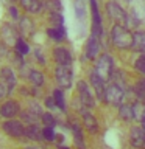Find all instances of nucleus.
I'll return each mask as SVG.
<instances>
[{
  "instance_id": "nucleus-30",
  "label": "nucleus",
  "mask_w": 145,
  "mask_h": 149,
  "mask_svg": "<svg viewBox=\"0 0 145 149\" xmlns=\"http://www.w3.org/2000/svg\"><path fill=\"white\" fill-rule=\"evenodd\" d=\"M134 67L137 72L140 73H144L145 74V56H140V58H137V61H136V64H134Z\"/></svg>"
},
{
  "instance_id": "nucleus-1",
  "label": "nucleus",
  "mask_w": 145,
  "mask_h": 149,
  "mask_svg": "<svg viewBox=\"0 0 145 149\" xmlns=\"http://www.w3.org/2000/svg\"><path fill=\"white\" fill-rule=\"evenodd\" d=\"M111 40L117 48H130L133 47V40H134V34L131 33L128 28L122 26L120 23L112 26L111 30Z\"/></svg>"
},
{
  "instance_id": "nucleus-2",
  "label": "nucleus",
  "mask_w": 145,
  "mask_h": 149,
  "mask_svg": "<svg viewBox=\"0 0 145 149\" xmlns=\"http://www.w3.org/2000/svg\"><path fill=\"white\" fill-rule=\"evenodd\" d=\"M112 68H114V61L109 54H101L97 61L95 73L100 76L103 81H108L112 76Z\"/></svg>"
},
{
  "instance_id": "nucleus-25",
  "label": "nucleus",
  "mask_w": 145,
  "mask_h": 149,
  "mask_svg": "<svg viewBox=\"0 0 145 149\" xmlns=\"http://www.w3.org/2000/svg\"><path fill=\"white\" fill-rule=\"evenodd\" d=\"M20 115H22V120L27 121L28 124H37V121L41 118V116H37L36 113H33L31 110H23V112H20Z\"/></svg>"
},
{
  "instance_id": "nucleus-5",
  "label": "nucleus",
  "mask_w": 145,
  "mask_h": 149,
  "mask_svg": "<svg viewBox=\"0 0 145 149\" xmlns=\"http://www.w3.org/2000/svg\"><path fill=\"white\" fill-rule=\"evenodd\" d=\"M0 82L5 86L6 88V93L8 96L13 93V90L16 88V84H17V78H16V73L11 67H3L0 70Z\"/></svg>"
},
{
  "instance_id": "nucleus-23",
  "label": "nucleus",
  "mask_w": 145,
  "mask_h": 149,
  "mask_svg": "<svg viewBox=\"0 0 145 149\" xmlns=\"http://www.w3.org/2000/svg\"><path fill=\"white\" fill-rule=\"evenodd\" d=\"M119 115H120V118H122V120H125V121H128V120H131V118H134L133 106H130V104H123V106H120V109H119Z\"/></svg>"
},
{
  "instance_id": "nucleus-35",
  "label": "nucleus",
  "mask_w": 145,
  "mask_h": 149,
  "mask_svg": "<svg viewBox=\"0 0 145 149\" xmlns=\"http://www.w3.org/2000/svg\"><path fill=\"white\" fill-rule=\"evenodd\" d=\"M5 96H8V93H6V88H5V86L2 82H0V100H3Z\"/></svg>"
},
{
  "instance_id": "nucleus-19",
  "label": "nucleus",
  "mask_w": 145,
  "mask_h": 149,
  "mask_svg": "<svg viewBox=\"0 0 145 149\" xmlns=\"http://www.w3.org/2000/svg\"><path fill=\"white\" fill-rule=\"evenodd\" d=\"M83 113V121H84V127H86L89 132H97L98 130V124H97V120L94 118V116L91 115V113H87L86 110L84 112H81Z\"/></svg>"
},
{
  "instance_id": "nucleus-32",
  "label": "nucleus",
  "mask_w": 145,
  "mask_h": 149,
  "mask_svg": "<svg viewBox=\"0 0 145 149\" xmlns=\"http://www.w3.org/2000/svg\"><path fill=\"white\" fill-rule=\"evenodd\" d=\"M45 106L49 107L50 110H55L56 107H58V106H56V101H55V98H53V96H49V98H45Z\"/></svg>"
},
{
  "instance_id": "nucleus-37",
  "label": "nucleus",
  "mask_w": 145,
  "mask_h": 149,
  "mask_svg": "<svg viewBox=\"0 0 145 149\" xmlns=\"http://www.w3.org/2000/svg\"><path fill=\"white\" fill-rule=\"evenodd\" d=\"M59 149H69V148H65V146H61Z\"/></svg>"
},
{
  "instance_id": "nucleus-7",
  "label": "nucleus",
  "mask_w": 145,
  "mask_h": 149,
  "mask_svg": "<svg viewBox=\"0 0 145 149\" xmlns=\"http://www.w3.org/2000/svg\"><path fill=\"white\" fill-rule=\"evenodd\" d=\"M106 11L109 13V16L117 22H125V23H130V16L125 13V9L120 6L119 3L115 2H108L106 5Z\"/></svg>"
},
{
  "instance_id": "nucleus-18",
  "label": "nucleus",
  "mask_w": 145,
  "mask_h": 149,
  "mask_svg": "<svg viewBox=\"0 0 145 149\" xmlns=\"http://www.w3.org/2000/svg\"><path fill=\"white\" fill-rule=\"evenodd\" d=\"M25 137L33 141H39V140H42V130L37 124H30L25 127Z\"/></svg>"
},
{
  "instance_id": "nucleus-27",
  "label": "nucleus",
  "mask_w": 145,
  "mask_h": 149,
  "mask_svg": "<svg viewBox=\"0 0 145 149\" xmlns=\"http://www.w3.org/2000/svg\"><path fill=\"white\" fill-rule=\"evenodd\" d=\"M45 8L49 9V13L61 11V9H63V5H61V0H45Z\"/></svg>"
},
{
  "instance_id": "nucleus-20",
  "label": "nucleus",
  "mask_w": 145,
  "mask_h": 149,
  "mask_svg": "<svg viewBox=\"0 0 145 149\" xmlns=\"http://www.w3.org/2000/svg\"><path fill=\"white\" fill-rule=\"evenodd\" d=\"M133 47L137 51H145V31H136L134 33Z\"/></svg>"
},
{
  "instance_id": "nucleus-28",
  "label": "nucleus",
  "mask_w": 145,
  "mask_h": 149,
  "mask_svg": "<svg viewBox=\"0 0 145 149\" xmlns=\"http://www.w3.org/2000/svg\"><path fill=\"white\" fill-rule=\"evenodd\" d=\"M56 137H58V135L55 134L53 127H49V126H45V127L42 129V138L47 140V141H55Z\"/></svg>"
},
{
  "instance_id": "nucleus-8",
  "label": "nucleus",
  "mask_w": 145,
  "mask_h": 149,
  "mask_svg": "<svg viewBox=\"0 0 145 149\" xmlns=\"http://www.w3.org/2000/svg\"><path fill=\"white\" fill-rule=\"evenodd\" d=\"M78 96L84 107H92L95 104V100H94V95L91 93V88H89V86L84 81L78 82Z\"/></svg>"
},
{
  "instance_id": "nucleus-16",
  "label": "nucleus",
  "mask_w": 145,
  "mask_h": 149,
  "mask_svg": "<svg viewBox=\"0 0 145 149\" xmlns=\"http://www.w3.org/2000/svg\"><path fill=\"white\" fill-rule=\"evenodd\" d=\"M98 50H100V42L95 36H92L91 39L87 40V45H86V56L87 59H94L95 56L98 54Z\"/></svg>"
},
{
  "instance_id": "nucleus-3",
  "label": "nucleus",
  "mask_w": 145,
  "mask_h": 149,
  "mask_svg": "<svg viewBox=\"0 0 145 149\" xmlns=\"http://www.w3.org/2000/svg\"><path fill=\"white\" fill-rule=\"evenodd\" d=\"M2 129H3L5 134L9 135V137H13V138L25 137V126H23V123L19 120H13V118L6 120L2 124Z\"/></svg>"
},
{
  "instance_id": "nucleus-10",
  "label": "nucleus",
  "mask_w": 145,
  "mask_h": 149,
  "mask_svg": "<svg viewBox=\"0 0 145 149\" xmlns=\"http://www.w3.org/2000/svg\"><path fill=\"white\" fill-rule=\"evenodd\" d=\"M19 5L28 14H39L45 8V0H19Z\"/></svg>"
},
{
  "instance_id": "nucleus-11",
  "label": "nucleus",
  "mask_w": 145,
  "mask_h": 149,
  "mask_svg": "<svg viewBox=\"0 0 145 149\" xmlns=\"http://www.w3.org/2000/svg\"><path fill=\"white\" fill-rule=\"evenodd\" d=\"M19 28H16L13 25V23H5L2 26V31H0V34L2 37L5 39L6 44H16V40L19 39Z\"/></svg>"
},
{
  "instance_id": "nucleus-22",
  "label": "nucleus",
  "mask_w": 145,
  "mask_h": 149,
  "mask_svg": "<svg viewBox=\"0 0 145 149\" xmlns=\"http://www.w3.org/2000/svg\"><path fill=\"white\" fill-rule=\"evenodd\" d=\"M28 79L31 81V84L34 87H42V84H44V74L41 72H37V70H30Z\"/></svg>"
},
{
  "instance_id": "nucleus-24",
  "label": "nucleus",
  "mask_w": 145,
  "mask_h": 149,
  "mask_svg": "<svg viewBox=\"0 0 145 149\" xmlns=\"http://www.w3.org/2000/svg\"><path fill=\"white\" fill-rule=\"evenodd\" d=\"M14 50H16V53L25 56V54L30 53V45H28L22 37H19V39L16 40V44H14Z\"/></svg>"
},
{
  "instance_id": "nucleus-21",
  "label": "nucleus",
  "mask_w": 145,
  "mask_h": 149,
  "mask_svg": "<svg viewBox=\"0 0 145 149\" xmlns=\"http://www.w3.org/2000/svg\"><path fill=\"white\" fill-rule=\"evenodd\" d=\"M72 132H73V137H75V144L80 148V149H84V141H83V132H81V127L78 126V123H72Z\"/></svg>"
},
{
  "instance_id": "nucleus-9",
  "label": "nucleus",
  "mask_w": 145,
  "mask_h": 149,
  "mask_svg": "<svg viewBox=\"0 0 145 149\" xmlns=\"http://www.w3.org/2000/svg\"><path fill=\"white\" fill-rule=\"evenodd\" d=\"M20 113V106H19V102L17 101H14V100H8V101H5L2 107H0V115L3 116V118H14L16 115Z\"/></svg>"
},
{
  "instance_id": "nucleus-31",
  "label": "nucleus",
  "mask_w": 145,
  "mask_h": 149,
  "mask_svg": "<svg viewBox=\"0 0 145 149\" xmlns=\"http://www.w3.org/2000/svg\"><path fill=\"white\" fill-rule=\"evenodd\" d=\"M8 13H9V16H11L14 20H19L20 19V14H19V9L17 6H14V5H11V6L8 8Z\"/></svg>"
},
{
  "instance_id": "nucleus-12",
  "label": "nucleus",
  "mask_w": 145,
  "mask_h": 149,
  "mask_svg": "<svg viewBox=\"0 0 145 149\" xmlns=\"http://www.w3.org/2000/svg\"><path fill=\"white\" fill-rule=\"evenodd\" d=\"M91 84L94 87V90H95V95L98 100H105V93H106V87H105V81L98 76V74L95 73V70L91 73Z\"/></svg>"
},
{
  "instance_id": "nucleus-34",
  "label": "nucleus",
  "mask_w": 145,
  "mask_h": 149,
  "mask_svg": "<svg viewBox=\"0 0 145 149\" xmlns=\"http://www.w3.org/2000/svg\"><path fill=\"white\" fill-rule=\"evenodd\" d=\"M34 54H36L37 61H39V64H45V59H44V56H42L41 50H34Z\"/></svg>"
},
{
  "instance_id": "nucleus-6",
  "label": "nucleus",
  "mask_w": 145,
  "mask_h": 149,
  "mask_svg": "<svg viewBox=\"0 0 145 149\" xmlns=\"http://www.w3.org/2000/svg\"><path fill=\"white\" fill-rule=\"evenodd\" d=\"M122 100H123V90L119 84H111L106 87V93H105V101H108L112 106H119Z\"/></svg>"
},
{
  "instance_id": "nucleus-17",
  "label": "nucleus",
  "mask_w": 145,
  "mask_h": 149,
  "mask_svg": "<svg viewBox=\"0 0 145 149\" xmlns=\"http://www.w3.org/2000/svg\"><path fill=\"white\" fill-rule=\"evenodd\" d=\"M47 36L55 42H63L65 39V30H64L63 25L61 26H50L49 30H47Z\"/></svg>"
},
{
  "instance_id": "nucleus-26",
  "label": "nucleus",
  "mask_w": 145,
  "mask_h": 149,
  "mask_svg": "<svg viewBox=\"0 0 145 149\" xmlns=\"http://www.w3.org/2000/svg\"><path fill=\"white\" fill-rule=\"evenodd\" d=\"M53 98L56 101V106H58L59 110H65V101H64V93L61 88H56L53 92Z\"/></svg>"
},
{
  "instance_id": "nucleus-15",
  "label": "nucleus",
  "mask_w": 145,
  "mask_h": 149,
  "mask_svg": "<svg viewBox=\"0 0 145 149\" xmlns=\"http://www.w3.org/2000/svg\"><path fill=\"white\" fill-rule=\"evenodd\" d=\"M36 30L34 22L31 20L28 16H22L19 19V31H20L22 36H31Z\"/></svg>"
},
{
  "instance_id": "nucleus-13",
  "label": "nucleus",
  "mask_w": 145,
  "mask_h": 149,
  "mask_svg": "<svg viewBox=\"0 0 145 149\" xmlns=\"http://www.w3.org/2000/svg\"><path fill=\"white\" fill-rule=\"evenodd\" d=\"M53 56H55V61L58 65H70L72 64V54H70V51L65 48V47H58V48H55Z\"/></svg>"
},
{
  "instance_id": "nucleus-36",
  "label": "nucleus",
  "mask_w": 145,
  "mask_h": 149,
  "mask_svg": "<svg viewBox=\"0 0 145 149\" xmlns=\"http://www.w3.org/2000/svg\"><path fill=\"white\" fill-rule=\"evenodd\" d=\"M25 149H37V148H33V146H28V148H25Z\"/></svg>"
},
{
  "instance_id": "nucleus-29",
  "label": "nucleus",
  "mask_w": 145,
  "mask_h": 149,
  "mask_svg": "<svg viewBox=\"0 0 145 149\" xmlns=\"http://www.w3.org/2000/svg\"><path fill=\"white\" fill-rule=\"evenodd\" d=\"M41 120H42V123L45 126H49V127H55L56 126V120L53 118V115H51L50 112H44L41 116Z\"/></svg>"
},
{
  "instance_id": "nucleus-14",
  "label": "nucleus",
  "mask_w": 145,
  "mask_h": 149,
  "mask_svg": "<svg viewBox=\"0 0 145 149\" xmlns=\"http://www.w3.org/2000/svg\"><path fill=\"white\" fill-rule=\"evenodd\" d=\"M131 144L134 148H144L145 144V129L144 126H137V127H133L131 129Z\"/></svg>"
},
{
  "instance_id": "nucleus-4",
  "label": "nucleus",
  "mask_w": 145,
  "mask_h": 149,
  "mask_svg": "<svg viewBox=\"0 0 145 149\" xmlns=\"http://www.w3.org/2000/svg\"><path fill=\"white\" fill-rule=\"evenodd\" d=\"M55 78H56V82L59 84V87H63V88L72 87L73 74H72L70 65H58L55 70Z\"/></svg>"
},
{
  "instance_id": "nucleus-33",
  "label": "nucleus",
  "mask_w": 145,
  "mask_h": 149,
  "mask_svg": "<svg viewBox=\"0 0 145 149\" xmlns=\"http://www.w3.org/2000/svg\"><path fill=\"white\" fill-rule=\"evenodd\" d=\"M9 50H8V45L5 44V42L0 40V58H5V56H8Z\"/></svg>"
}]
</instances>
